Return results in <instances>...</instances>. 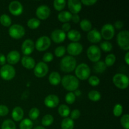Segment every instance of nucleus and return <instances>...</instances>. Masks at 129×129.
Segmentation results:
<instances>
[{"label":"nucleus","mask_w":129,"mask_h":129,"mask_svg":"<svg viewBox=\"0 0 129 129\" xmlns=\"http://www.w3.org/2000/svg\"><path fill=\"white\" fill-rule=\"evenodd\" d=\"M60 82L62 86L70 92L77 90L79 87V80L76 77L73 75H65L62 78Z\"/></svg>","instance_id":"nucleus-1"},{"label":"nucleus","mask_w":129,"mask_h":129,"mask_svg":"<svg viewBox=\"0 0 129 129\" xmlns=\"http://www.w3.org/2000/svg\"><path fill=\"white\" fill-rule=\"evenodd\" d=\"M76 59L71 55H66L62 57L60 62V68L61 71L65 73L73 72L76 67Z\"/></svg>","instance_id":"nucleus-2"},{"label":"nucleus","mask_w":129,"mask_h":129,"mask_svg":"<svg viewBox=\"0 0 129 129\" xmlns=\"http://www.w3.org/2000/svg\"><path fill=\"white\" fill-rule=\"evenodd\" d=\"M91 73V69L89 66L85 63H81L76 67L75 74L77 78L81 80H86L88 79Z\"/></svg>","instance_id":"nucleus-3"},{"label":"nucleus","mask_w":129,"mask_h":129,"mask_svg":"<svg viewBox=\"0 0 129 129\" xmlns=\"http://www.w3.org/2000/svg\"><path fill=\"white\" fill-rule=\"evenodd\" d=\"M117 44L120 47L124 50L129 49V32L128 30L120 31L117 37Z\"/></svg>","instance_id":"nucleus-4"},{"label":"nucleus","mask_w":129,"mask_h":129,"mask_svg":"<svg viewBox=\"0 0 129 129\" xmlns=\"http://www.w3.org/2000/svg\"><path fill=\"white\" fill-rule=\"evenodd\" d=\"M113 83L120 89H125L128 86L129 79L127 76L122 73H117L113 77Z\"/></svg>","instance_id":"nucleus-5"},{"label":"nucleus","mask_w":129,"mask_h":129,"mask_svg":"<svg viewBox=\"0 0 129 129\" xmlns=\"http://www.w3.org/2000/svg\"><path fill=\"white\" fill-rule=\"evenodd\" d=\"M16 74V71L10 64H5L0 69V76L6 81L12 79Z\"/></svg>","instance_id":"nucleus-6"},{"label":"nucleus","mask_w":129,"mask_h":129,"mask_svg":"<svg viewBox=\"0 0 129 129\" xmlns=\"http://www.w3.org/2000/svg\"><path fill=\"white\" fill-rule=\"evenodd\" d=\"M8 34L11 37L15 39H21L25 35V28L20 24H13L9 28Z\"/></svg>","instance_id":"nucleus-7"},{"label":"nucleus","mask_w":129,"mask_h":129,"mask_svg":"<svg viewBox=\"0 0 129 129\" xmlns=\"http://www.w3.org/2000/svg\"><path fill=\"white\" fill-rule=\"evenodd\" d=\"M102 53L100 49L97 45H92L87 49V56L92 62H96L99 61L101 58Z\"/></svg>","instance_id":"nucleus-8"},{"label":"nucleus","mask_w":129,"mask_h":129,"mask_svg":"<svg viewBox=\"0 0 129 129\" xmlns=\"http://www.w3.org/2000/svg\"><path fill=\"white\" fill-rule=\"evenodd\" d=\"M51 45V40L47 36H42L39 37L35 42V47L37 50L40 52L44 51L49 49Z\"/></svg>","instance_id":"nucleus-9"},{"label":"nucleus","mask_w":129,"mask_h":129,"mask_svg":"<svg viewBox=\"0 0 129 129\" xmlns=\"http://www.w3.org/2000/svg\"><path fill=\"white\" fill-rule=\"evenodd\" d=\"M102 37L105 40H108L112 39L115 35V28L113 25L111 23L105 24L101 30Z\"/></svg>","instance_id":"nucleus-10"},{"label":"nucleus","mask_w":129,"mask_h":129,"mask_svg":"<svg viewBox=\"0 0 129 129\" xmlns=\"http://www.w3.org/2000/svg\"><path fill=\"white\" fill-rule=\"evenodd\" d=\"M49 71V67L46 63L39 62L34 68V74L37 78H43L45 76Z\"/></svg>","instance_id":"nucleus-11"},{"label":"nucleus","mask_w":129,"mask_h":129,"mask_svg":"<svg viewBox=\"0 0 129 129\" xmlns=\"http://www.w3.org/2000/svg\"><path fill=\"white\" fill-rule=\"evenodd\" d=\"M83 45L79 42H71L68 44L66 50L71 55H78L83 51Z\"/></svg>","instance_id":"nucleus-12"},{"label":"nucleus","mask_w":129,"mask_h":129,"mask_svg":"<svg viewBox=\"0 0 129 129\" xmlns=\"http://www.w3.org/2000/svg\"><path fill=\"white\" fill-rule=\"evenodd\" d=\"M8 9L10 12L15 16H19L23 11V5L21 3L18 1H11L9 5Z\"/></svg>","instance_id":"nucleus-13"},{"label":"nucleus","mask_w":129,"mask_h":129,"mask_svg":"<svg viewBox=\"0 0 129 129\" xmlns=\"http://www.w3.org/2000/svg\"><path fill=\"white\" fill-rule=\"evenodd\" d=\"M50 15V9L48 6L42 5L39 6L36 10V15L39 19L45 20L48 18Z\"/></svg>","instance_id":"nucleus-14"},{"label":"nucleus","mask_w":129,"mask_h":129,"mask_svg":"<svg viewBox=\"0 0 129 129\" xmlns=\"http://www.w3.org/2000/svg\"><path fill=\"white\" fill-rule=\"evenodd\" d=\"M35 48V44L31 39H26L21 45V52L25 55H28L33 52Z\"/></svg>","instance_id":"nucleus-15"},{"label":"nucleus","mask_w":129,"mask_h":129,"mask_svg":"<svg viewBox=\"0 0 129 129\" xmlns=\"http://www.w3.org/2000/svg\"><path fill=\"white\" fill-rule=\"evenodd\" d=\"M44 103L47 107L50 108H55L59 103V98L55 94H49L45 97L44 100Z\"/></svg>","instance_id":"nucleus-16"},{"label":"nucleus","mask_w":129,"mask_h":129,"mask_svg":"<svg viewBox=\"0 0 129 129\" xmlns=\"http://www.w3.org/2000/svg\"><path fill=\"white\" fill-rule=\"evenodd\" d=\"M68 6L71 13L78 14L82 9V3L78 0H69L68 1Z\"/></svg>","instance_id":"nucleus-17"},{"label":"nucleus","mask_w":129,"mask_h":129,"mask_svg":"<svg viewBox=\"0 0 129 129\" xmlns=\"http://www.w3.org/2000/svg\"><path fill=\"white\" fill-rule=\"evenodd\" d=\"M66 34L60 29H55L51 33V39L54 42L60 43L64 41Z\"/></svg>","instance_id":"nucleus-18"},{"label":"nucleus","mask_w":129,"mask_h":129,"mask_svg":"<svg viewBox=\"0 0 129 129\" xmlns=\"http://www.w3.org/2000/svg\"><path fill=\"white\" fill-rule=\"evenodd\" d=\"M87 39L91 43H98L102 40V35L100 32L96 28H94L88 31Z\"/></svg>","instance_id":"nucleus-19"},{"label":"nucleus","mask_w":129,"mask_h":129,"mask_svg":"<svg viewBox=\"0 0 129 129\" xmlns=\"http://www.w3.org/2000/svg\"><path fill=\"white\" fill-rule=\"evenodd\" d=\"M6 60L11 64H15L19 62L20 59V54L17 50H11L6 56Z\"/></svg>","instance_id":"nucleus-20"},{"label":"nucleus","mask_w":129,"mask_h":129,"mask_svg":"<svg viewBox=\"0 0 129 129\" xmlns=\"http://www.w3.org/2000/svg\"><path fill=\"white\" fill-rule=\"evenodd\" d=\"M21 62L23 66L26 69H31L35 68V61L34 59L28 55H25L23 57L21 58Z\"/></svg>","instance_id":"nucleus-21"},{"label":"nucleus","mask_w":129,"mask_h":129,"mask_svg":"<svg viewBox=\"0 0 129 129\" xmlns=\"http://www.w3.org/2000/svg\"><path fill=\"white\" fill-rule=\"evenodd\" d=\"M24 116L23 110L20 107H16L13 108L11 113V117L15 122H19L22 120Z\"/></svg>","instance_id":"nucleus-22"},{"label":"nucleus","mask_w":129,"mask_h":129,"mask_svg":"<svg viewBox=\"0 0 129 129\" xmlns=\"http://www.w3.org/2000/svg\"><path fill=\"white\" fill-rule=\"evenodd\" d=\"M49 83L52 85H57L61 81V77H60V74L57 73V72H52L49 75Z\"/></svg>","instance_id":"nucleus-23"},{"label":"nucleus","mask_w":129,"mask_h":129,"mask_svg":"<svg viewBox=\"0 0 129 129\" xmlns=\"http://www.w3.org/2000/svg\"><path fill=\"white\" fill-rule=\"evenodd\" d=\"M72 13L68 11H62L58 14L57 18L61 22L68 23L70 20H71Z\"/></svg>","instance_id":"nucleus-24"},{"label":"nucleus","mask_w":129,"mask_h":129,"mask_svg":"<svg viewBox=\"0 0 129 129\" xmlns=\"http://www.w3.org/2000/svg\"><path fill=\"white\" fill-rule=\"evenodd\" d=\"M67 36L68 39L73 42H78V41H79L81 37L80 32L76 30H70L68 32Z\"/></svg>","instance_id":"nucleus-25"},{"label":"nucleus","mask_w":129,"mask_h":129,"mask_svg":"<svg viewBox=\"0 0 129 129\" xmlns=\"http://www.w3.org/2000/svg\"><path fill=\"white\" fill-rule=\"evenodd\" d=\"M74 126V122L71 118L66 117L64 118L61 122L62 129H73Z\"/></svg>","instance_id":"nucleus-26"},{"label":"nucleus","mask_w":129,"mask_h":129,"mask_svg":"<svg viewBox=\"0 0 129 129\" xmlns=\"http://www.w3.org/2000/svg\"><path fill=\"white\" fill-rule=\"evenodd\" d=\"M58 113L61 117L66 118L69 116V115L71 113L70 108L66 105H60L59 108H58Z\"/></svg>","instance_id":"nucleus-27"},{"label":"nucleus","mask_w":129,"mask_h":129,"mask_svg":"<svg viewBox=\"0 0 129 129\" xmlns=\"http://www.w3.org/2000/svg\"><path fill=\"white\" fill-rule=\"evenodd\" d=\"M107 69L105 64L103 61H98L95 62V64L93 66V69L94 72L96 73H102Z\"/></svg>","instance_id":"nucleus-28"},{"label":"nucleus","mask_w":129,"mask_h":129,"mask_svg":"<svg viewBox=\"0 0 129 129\" xmlns=\"http://www.w3.org/2000/svg\"><path fill=\"white\" fill-rule=\"evenodd\" d=\"M80 26L84 31H89L92 28V23L88 19H83L80 21Z\"/></svg>","instance_id":"nucleus-29"},{"label":"nucleus","mask_w":129,"mask_h":129,"mask_svg":"<svg viewBox=\"0 0 129 129\" xmlns=\"http://www.w3.org/2000/svg\"><path fill=\"white\" fill-rule=\"evenodd\" d=\"M34 123L32 121L28 118H25L22 120L20 123V129H32Z\"/></svg>","instance_id":"nucleus-30"},{"label":"nucleus","mask_w":129,"mask_h":129,"mask_svg":"<svg viewBox=\"0 0 129 129\" xmlns=\"http://www.w3.org/2000/svg\"><path fill=\"white\" fill-rule=\"evenodd\" d=\"M0 23L4 26L8 27V26H11L12 21L9 15H6V14H3L0 16Z\"/></svg>","instance_id":"nucleus-31"},{"label":"nucleus","mask_w":129,"mask_h":129,"mask_svg":"<svg viewBox=\"0 0 129 129\" xmlns=\"http://www.w3.org/2000/svg\"><path fill=\"white\" fill-rule=\"evenodd\" d=\"M54 122V117L52 115L47 114L42 119V124L44 127H49Z\"/></svg>","instance_id":"nucleus-32"},{"label":"nucleus","mask_w":129,"mask_h":129,"mask_svg":"<svg viewBox=\"0 0 129 129\" xmlns=\"http://www.w3.org/2000/svg\"><path fill=\"white\" fill-rule=\"evenodd\" d=\"M88 98L92 102H98L101 99V94L96 90H91L88 93Z\"/></svg>","instance_id":"nucleus-33"},{"label":"nucleus","mask_w":129,"mask_h":129,"mask_svg":"<svg viewBox=\"0 0 129 129\" xmlns=\"http://www.w3.org/2000/svg\"><path fill=\"white\" fill-rule=\"evenodd\" d=\"M40 25V21L39 19L35 18H31L27 21V26L31 29L37 28Z\"/></svg>","instance_id":"nucleus-34"},{"label":"nucleus","mask_w":129,"mask_h":129,"mask_svg":"<svg viewBox=\"0 0 129 129\" xmlns=\"http://www.w3.org/2000/svg\"><path fill=\"white\" fill-rule=\"evenodd\" d=\"M1 129H16V125L12 120H5L1 125Z\"/></svg>","instance_id":"nucleus-35"},{"label":"nucleus","mask_w":129,"mask_h":129,"mask_svg":"<svg viewBox=\"0 0 129 129\" xmlns=\"http://www.w3.org/2000/svg\"><path fill=\"white\" fill-rule=\"evenodd\" d=\"M54 7L57 11H62L65 8L66 1L65 0H55L53 3Z\"/></svg>","instance_id":"nucleus-36"},{"label":"nucleus","mask_w":129,"mask_h":129,"mask_svg":"<svg viewBox=\"0 0 129 129\" xmlns=\"http://www.w3.org/2000/svg\"><path fill=\"white\" fill-rule=\"evenodd\" d=\"M116 60V57L115 54H110L107 55L105 57V64L106 66L110 67L114 64Z\"/></svg>","instance_id":"nucleus-37"},{"label":"nucleus","mask_w":129,"mask_h":129,"mask_svg":"<svg viewBox=\"0 0 129 129\" xmlns=\"http://www.w3.org/2000/svg\"><path fill=\"white\" fill-rule=\"evenodd\" d=\"M100 48L103 50L104 52H110L113 49V45H112V43L108 41H104L102 42L100 45Z\"/></svg>","instance_id":"nucleus-38"},{"label":"nucleus","mask_w":129,"mask_h":129,"mask_svg":"<svg viewBox=\"0 0 129 129\" xmlns=\"http://www.w3.org/2000/svg\"><path fill=\"white\" fill-rule=\"evenodd\" d=\"M39 115H40V110L37 108H35V107L32 108L29 111L28 116L31 120H36L39 117Z\"/></svg>","instance_id":"nucleus-39"},{"label":"nucleus","mask_w":129,"mask_h":129,"mask_svg":"<svg viewBox=\"0 0 129 129\" xmlns=\"http://www.w3.org/2000/svg\"><path fill=\"white\" fill-rule=\"evenodd\" d=\"M123 112V107L121 104H116L113 110V113L115 117H118L122 115Z\"/></svg>","instance_id":"nucleus-40"},{"label":"nucleus","mask_w":129,"mask_h":129,"mask_svg":"<svg viewBox=\"0 0 129 129\" xmlns=\"http://www.w3.org/2000/svg\"><path fill=\"white\" fill-rule=\"evenodd\" d=\"M76 96L73 92H69L67 93L65 96L66 102L68 104H73L75 102L76 100Z\"/></svg>","instance_id":"nucleus-41"},{"label":"nucleus","mask_w":129,"mask_h":129,"mask_svg":"<svg viewBox=\"0 0 129 129\" xmlns=\"http://www.w3.org/2000/svg\"><path fill=\"white\" fill-rule=\"evenodd\" d=\"M120 123L122 127L125 129H129V115L128 114H125L120 119Z\"/></svg>","instance_id":"nucleus-42"},{"label":"nucleus","mask_w":129,"mask_h":129,"mask_svg":"<svg viewBox=\"0 0 129 129\" xmlns=\"http://www.w3.org/2000/svg\"><path fill=\"white\" fill-rule=\"evenodd\" d=\"M66 51V49L64 46H59L55 49L54 51V54L56 55L57 57H61L63 55L65 54Z\"/></svg>","instance_id":"nucleus-43"},{"label":"nucleus","mask_w":129,"mask_h":129,"mask_svg":"<svg viewBox=\"0 0 129 129\" xmlns=\"http://www.w3.org/2000/svg\"><path fill=\"white\" fill-rule=\"evenodd\" d=\"M100 80L99 78L96 76H91L88 78V83L92 86H96L100 84Z\"/></svg>","instance_id":"nucleus-44"},{"label":"nucleus","mask_w":129,"mask_h":129,"mask_svg":"<svg viewBox=\"0 0 129 129\" xmlns=\"http://www.w3.org/2000/svg\"><path fill=\"white\" fill-rule=\"evenodd\" d=\"M54 59V55L51 52H46L42 57V60L44 62H50Z\"/></svg>","instance_id":"nucleus-45"},{"label":"nucleus","mask_w":129,"mask_h":129,"mask_svg":"<svg viewBox=\"0 0 129 129\" xmlns=\"http://www.w3.org/2000/svg\"><path fill=\"white\" fill-rule=\"evenodd\" d=\"M9 113V108L5 105H0V117H5Z\"/></svg>","instance_id":"nucleus-46"},{"label":"nucleus","mask_w":129,"mask_h":129,"mask_svg":"<svg viewBox=\"0 0 129 129\" xmlns=\"http://www.w3.org/2000/svg\"><path fill=\"white\" fill-rule=\"evenodd\" d=\"M71 113V118L72 120H76L79 118L81 115L80 111L78 109H74L73 110Z\"/></svg>","instance_id":"nucleus-47"},{"label":"nucleus","mask_w":129,"mask_h":129,"mask_svg":"<svg viewBox=\"0 0 129 129\" xmlns=\"http://www.w3.org/2000/svg\"><path fill=\"white\" fill-rule=\"evenodd\" d=\"M81 3L86 6H92L97 3V0H82Z\"/></svg>","instance_id":"nucleus-48"},{"label":"nucleus","mask_w":129,"mask_h":129,"mask_svg":"<svg viewBox=\"0 0 129 129\" xmlns=\"http://www.w3.org/2000/svg\"><path fill=\"white\" fill-rule=\"evenodd\" d=\"M62 30L66 33V31H69L71 30V25L69 23H65L62 26Z\"/></svg>","instance_id":"nucleus-49"},{"label":"nucleus","mask_w":129,"mask_h":129,"mask_svg":"<svg viewBox=\"0 0 129 129\" xmlns=\"http://www.w3.org/2000/svg\"><path fill=\"white\" fill-rule=\"evenodd\" d=\"M71 20L73 21V23H78L80 21V17L78 14H73V15H72Z\"/></svg>","instance_id":"nucleus-50"},{"label":"nucleus","mask_w":129,"mask_h":129,"mask_svg":"<svg viewBox=\"0 0 129 129\" xmlns=\"http://www.w3.org/2000/svg\"><path fill=\"white\" fill-rule=\"evenodd\" d=\"M114 26L117 29H121L123 26V23L120 20L115 21L114 24Z\"/></svg>","instance_id":"nucleus-51"},{"label":"nucleus","mask_w":129,"mask_h":129,"mask_svg":"<svg viewBox=\"0 0 129 129\" xmlns=\"http://www.w3.org/2000/svg\"><path fill=\"white\" fill-rule=\"evenodd\" d=\"M6 61V58L3 54L0 53V65H5Z\"/></svg>","instance_id":"nucleus-52"},{"label":"nucleus","mask_w":129,"mask_h":129,"mask_svg":"<svg viewBox=\"0 0 129 129\" xmlns=\"http://www.w3.org/2000/svg\"><path fill=\"white\" fill-rule=\"evenodd\" d=\"M124 59H125V61L126 64H127V65H128L129 64V52H127L126 53L125 55Z\"/></svg>","instance_id":"nucleus-53"},{"label":"nucleus","mask_w":129,"mask_h":129,"mask_svg":"<svg viewBox=\"0 0 129 129\" xmlns=\"http://www.w3.org/2000/svg\"><path fill=\"white\" fill-rule=\"evenodd\" d=\"M74 94H75L76 97V96H80L81 94V91L79 90H76L75 92H74Z\"/></svg>","instance_id":"nucleus-54"},{"label":"nucleus","mask_w":129,"mask_h":129,"mask_svg":"<svg viewBox=\"0 0 129 129\" xmlns=\"http://www.w3.org/2000/svg\"><path fill=\"white\" fill-rule=\"evenodd\" d=\"M33 129H45V128L43 127V126H37V127H35V128Z\"/></svg>","instance_id":"nucleus-55"}]
</instances>
